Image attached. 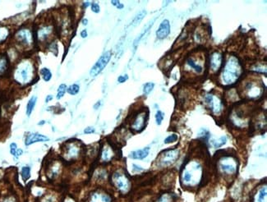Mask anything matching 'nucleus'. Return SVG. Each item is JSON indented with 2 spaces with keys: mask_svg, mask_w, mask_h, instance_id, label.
Instances as JSON below:
<instances>
[{
  "mask_svg": "<svg viewBox=\"0 0 267 202\" xmlns=\"http://www.w3.org/2000/svg\"><path fill=\"white\" fill-rule=\"evenodd\" d=\"M87 23H88V20L87 19H83V20H82V24H83V25H84V26H86V25H87Z\"/></svg>",
  "mask_w": 267,
  "mask_h": 202,
  "instance_id": "obj_45",
  "label": "nucleus"
},
{
  "mask_svg": "<svg viewBox=\"0 0 267 202\" xmlns=\"http://www.w3.org/2000/svg\"><path fill=\"white\" fill-rule=\"evenodd\" d=\"M23 153V151H22V150H21V149H17V152H16V154L15 156L16 157H19V156L21 154Z\"/></svg>",
  "mask_w": 267,
  "mask_h": 202,
  "instance_id": "obj_42",
  "label": "nucleus"
},
{
  "mask_svg": "<svg viewBox=\"0 0 267 202\" xmlns=\"http://www.w3.org/2000/svg\"><path fill=\"white\" fill-rule=\"evenodd\" d=\"M170 33V23L169 20L164 19L159 25L156 31V36L159 40H164Z\"/></svg>",
  "mask_w": 267,
  "mask_h": 202,
  "instance_id": "obj_10",
  "label": "nucleus"
},
{
  "mask_svg": "<svg viewBox=\"0 0 267 202\" xmlns=\"http://www.w3.org/2000/svg\"><path fill=\"white\" fill-rule=\"evenodd\" d=\"M3 202H16V200L13 197H7L6 199H4Z\"/></svg>",
  "mask_w": 267,
  "mask_h": 202,
  "instance_id": "obj_39",
  "label": "nucleus"
},
{
  "mask_svg": "<svg viewBox=\"0 0 267 202\" xmlns=\"http://www.w3.org/2000/svg\"><path fill=\"white\" fill-rule=\"evenodd\" d=\"M35 74L34 65L29 60H24L18 64L15 72L14 79L21 85L29 84L33 80Z\"/></svg>",
  "mask_w": 267,
  "mask_h": 202,
  "instance_id": "obj_1",
  "label": "nucleus"
},
{
  "mask_svg": "<svg viewBox=\"0 0 267 202\" xmlns=\"http://www.w3.org/2000/svg\"><path fill=\"white\" fill-rule=\"evenodd\" d=\"M64 202H74L73 200H72V199H70V198H67V199L65 200Z\"/></svg>",
  "mask_w": 267,
  "mask_h": 202,
  "instance_id": "obj_46",
  "label": "nucleus"
},
{
  "mask_svg": "<svg viewBox=\"0 0 267 202\" xmlns=\"http://www.w3.org/2000/svg\"><path fill=\"white\" fill-rule=\"evenodd\" d=\"M147 15V12L146 11H141V13H139L135 17V18L133 19V21H132V26H137L140 22H141V21L143 20V18L145 17V16Z\"/></svg>",
  "mask_w": 267,
  "mask_h": 202,
  "instance_id": "obj_22",
  "label": "nucleus"
},
{
  "mask_svg": "<svg viewBox=\"0 0 267 202\" xmlns=\"http://www.w3.org/2000/svg\"><path fill=\"white\" fill-rule=\"evenodd\" d=\"M111 59V52L107 51L105 54H103L102 56L100 57L99 60H98L94 66L92 67V68L90 70V75L92 77H95L97 75H99L100 72H102L104 68L107 66V64L109 63V62L110 61Z\"/></svg>",
  "mask_w": 267,
  "mask_h": 202,
  "instance_id": "obj_3",
  "label": "nucleus"
},
{
  "mask_svg": "<svg viewBox=\"0 0 267 202\" xmlns=\"http://www.w3.org/2000/svg\"><path fill=\"white\" fill-rule=\"evenodd\" d=\"M113 184L120 192L126 193L129 191L130 188V182L126 175L120 173L115 172L113 175Z\"/></svg>",
  "mask_w": 267,
  "mask_h": 202,
  "instance_id": "obj_4",
  "label": "nucleus"
},
{
  "mask_svg": "<svg viewBox=\"0 0 267 202\" xmlns=\"http://www.w3.org/2000/svg\"><path fill=\"white\" fill-rule=\"evenodd\" d=\"M40 74L44 82H49V81L51 80L52 73L50 72V70L46 68V67H44V68H42L40 70Z\"/></svg>",
  "mask_w": 267,
  "mask_h": 202,
  "instance_id": "obj_21",
  "label": "nucleus"
},
{
  "mask_svg": "<svg viewBox=\"0 0 267 202\" xmlns=\"http://www.w3.org/2000/svg\"><path fill=\"white\" fill-rule=\"evenodd\" d=\"M8 61L4 55H0V75L3 74L8 69Z\"/></svg>",
  "mask_w": 267,
  "mask_h": 202,
  "instance_id": "obj_18",
  "label": "nucleus"
},
{
  "mask_svg": "<svg viewBox=\"0 0 267 202\" xmlns=\"http://www.w3.org/2000/svg\"><path fill=\"white\" fill-rule=\"evenodd\" d=\"M89 4H90L89 3H84V7H85V8H86V7H88V5H89Z\"/></svg>",
  "mask_w": 267,
  "mask_h": 202,
  "instance_id": "obj_47",
  "label": "nucleus"
},
{
  "mask_svg": "<svg viewBox=\"0 0 267 202\" xmlns=\"http://www.w3.org/2000/svg\"><path fill=\"white\" fill-rule=\"evenodd\" d=\"M187 63H188V66L191 67L193 69L195 70L196 72H198V73H200V72H202V67L199 65V64L196 63L195 62L193 61V59H188Z\"/></svg>",
  "mask_w": 267,
  "mask_h": 202,
  "instance_id": "obj_23",
  "label": "nucleus"
},
{
  "mask_svg": "<svg viewBox=\"0 0 267 202\" xmlns=\"http://www.w3.org/2000/svg\"><path fill=\"white\" fill-rule=\"evenodd\" d=\"M147 119V113L145 112H141L138 113L136 117L134 119L133 123L132 124V130L136 131H141L146 126Z\"/></svg>",
  "mask_w": 267,
  "mask_h": 202,
  "instance_id": "obj_9",
  "label": "nucleus"
},
{
  "mask_svg": "<svg viewBox=\"0 0 267 202\" xmlns=\"http://www.w3.org/2000/svg\"><path fill=\"white\" fill-rule=\"evenodd\" d=\"M36 101H37V97L35 95L29 100L27 105H26V115L27 116H31V114L32 113L34 108L36 106Z\"/></svg>",
  "mask_w": 267,
  "mask_h": 202,
  "instance_id": "obj_17",
  "label": "nucleus"
},
{
  "mask_svg": "<svg viewBox=\"0 0 267 202\" xmlns=\"http://www.w3.org/2000/svg\"><path fill=\"white\" fill-rule=\"evenodd\" d=\"M222 63V56L221 54L218 52L214 53L211 55V69L213 70L214 72H216V70L219 69V67L221 66Z\"/></svg>",
  "mask_w": 267,
  "mask_h": 202,
  "instance_id": "obj_14",
  "label": "nucleus"
},
{
  "mask_svg": "<svg viewBox=\"0 0 267 202\" xmlns=\"http://www.w3.org/2000/svg\"><path fill=\"white\" fill-rule=\"evenodd\" d=\"M81 36H82V38H86L87 37V31H86V30H83L81 32Z\"/></svg>",
  "mask_w": 267,
  "mask_h": 202,
  "instance_id": "obj_41",
  "label": "nucleus"
},
{
  "mask_svg": "<svg viewBox=\"0 0 267 202\" xmlns=\"http://www.w3.org/2000/svg\"><path fill=\"white\" fill-rule=\"evenodd\" d=\"M100 101H99V102H97L95 105H94V109H98V108L100 107Z\"/></svg>",
  "mask_w": 267,
  "mask_h": 202,
  "instance_id": "obj_44",
  "label": "nucleus"
},
{
  "mask_svg": "<svg viewBox=\"0 0 267 202\" xmlns=\"http://www.w3.org/2000/svg\"><path fill=\"white\" fill-rule=\"evenodd\" d=\"M80 153H81V147L78 144L69 143L65 146L63 156L65 159L67 160H72V159H77L80 155Z\"/></svg>",
  "mask_w": 267,
  "mask_h": 202,
  "instance_id": "obj_7",
  "label": "nucleus"
},
{
  "mask_svg": "<svg viewBox=\"0 0 267 202\" xmlns=\"http://www.w3.org/2000/svg\"><path fill=\"white\" fill-rule=\"evenodd\" d=\"M44 123H45V122H44V121H42V122H40V123H39V125H42V124H44Z\"/></svg>",
  "mask_w": 267,
  "mask_h": 202,
  "instance_id": "obj_48",
  "label": "nucleus"
},
{
  "mask_svg": "<svg viewBox=\"0 0 267 202\" xmlns=\"http://www.w3.org/2000/svg\"><path fill=\"white\" fill-rule=\"evenodd\" d=\"M111 3L113 4V6H115L116 8H118V9H122V8H124V5H123V3H121L119 1H118V0H113V1H111Z\"/></svg>",
  "mask_w": 267,
  "mask_h": 202,
  "instance_id": "obj_34",
  "label": "nucleus"
},
{
  "mask_svg": "<svg viewBox=\"0 0 267 202\" xmlns=\"http://www.w3.org/2000/svg\"><path fill=\"white\" fill-rule=\"evenodd\" d=\"M266 187L261 188L256 198V202H266Z\"/></svg>",
  "mask_w": 267,
  "mask_h": 202,
  "instance_id": "obj_20",
  "label": "nucleus"
},
{
  "mask_svg": "<svg viewBox=\"0 0 267 202\" xmlns=\"http://www.w3.org/2000/svg\"><path fill=\"white\" fill-rule=\"evenodd\" d=\"M17 151V144L16 143H12L10 145V153L13 154V155H15L16 152Z\"/></svg>",
  "mask_w": 267,
  "mask_h": 202,
  "instance_id": "obj_35",
  "label": "nucleus"
},
{
  "mask_svg": "<svg viewBox=\"0 0 267 202\" xmlns=\"http://www.w3.org/2000/svg\"><path fill=\"white\" fill-rule=\"evenodd\" d=\"M128 79V75H124V76H120V77H118V82H119V83H123V82H126V81Z\"/></svg>",
  "mask_w": 267,
  "mask_h": 202,
  "instance_id": "obj_37",
  "label": "nucleus"
},
{
  "mask_svg": "<svg viewBox=\"0 0 267 202\" xmlns=\"http://www.w3.org/2000/svg\"><path fill=\"white\" fill-rule=\"evenodd\" d=\"M67 92V86L65 84H61L59 86V89H58V92H57L56 98L57 100H60L65 95V93Z\"/></svg>",
  "mask_w": 267,
  "mask_h": 202,
  "instance_id": "obj_24",
  "label": "nucleus"
},
{
  "mask_svg": "<svg viewBox=\"0 0 267 202\" xmlns=\"http://www.w3.org/2000/svg\"><path fill=\"white\" fill-rule=\"evenodd\" d=\"M53 32H54V27L52 25H49V24L43 25L37 31V39L39 41L44 42L49 40Z\"/></svg>",
  "mask_w": 267,
  "mask_h": 202,
  "instance_id": "obj_8",
  "label": "nucleus"
},
{
  "mask_svg": "<svg viewBox=\"0 0 267 202\" xmlns=\"http://www.w3.org/2000/svg\"><path fill=\"white\" fill-rule=\"evenodd\" d=\"M54 198L53 196H49L48 197H46L45 199H44V202H54Z\"/></svg>",
  "mask_w": 267,
  "mask_h": 202,
  "instance_id": "obj_40",
  "label": "nucleus"
},
{
  "mask_svg": "<svg viewBox=\"0 0 267 202\" xmlns=\"http://www.w3.org/2000/svg\"><path fill=\"white\" fill-rule=\"evenodd\" d=\"M113 157V151L109 146H105L101 153V159L104 162H108L111 160Z\"/></svg>",
  "mask_w": 267,
  "mask_h": 202,
  "instance_id": "obj_16",
  "label": "nucleus"
},
{
  "mask_svg": "<svg viewBox=\"0 0 267 202\" xmlns=\"http://www.w3.org/2000/svg\"><path fill=\"white\" fill-rule=\"evenodd\" d=\"M8 30L6 26H0V43H2L7 39L8 36Z\"/></svg>",
  "mask_w": 267,
  "mask_h": 202,
  "instance_id": "obj_27",
  "label": "nucleus"
},
{
  "mask_svg": "<svg viewBox=\"0 0 267 202\" xmlns=\"http://www.w3.org/2000/svg\"><path fill=\"white\" fill-rule=\"evenodd\" d=\"M49 140V137L46 136L41 135L40 133H31L26 138V146H30L36 142H41V141H48Z\"/></svg>",
  "mask_w": 267,
  "mask_h": 202,
  "instance_id": "obj_12",
  "label": "nucleus"
},
{
  "mask_svg": "<svg viewBox=\"0 0 267 202\" xmlns=\"http://www.w3.org/2000/svg\"><path fill=\"white\" fill-rule=\"evenodd\" d=\"M53 100V95H49L48 96L46 97V100H45V102L46 103H49V101H51V100Z\"/></svg>",
  "mask_w": 267,
  "mask_h": 202,
  "instance_id": "obj_43",
  "label": "nucleus"
},
{
  "mask_svg": "<svg viewBox=\"0 0 267 202\" xmlns=\"http://www.w3.org/2000/svg\"><path fill=\"white\" fill-rule=\"evenodd\" d=\"M192 178H193V176H192V173H191L190 172H188V171L185 172L184 176H183V179H184L185 182H191Z\"/></svg>",
  "mask_w": 267,
  "mask_h": 202,
  "instance_id": "obj_33",
  "label": "nucleus"
},
{
  "mask_svg": "<svg viewBox=\"0 0 267 202\" xmlns=\"http://www.w3.org/2000/svg\"><path fill=\"white\" fill-rule=\"evenodd\" d=\"M60 169H61V168H60V164L59 163L52 165V167L50 168V171H49V177H50V178L58 177V175L60 173Z\"/></svg>",
  "mask_w": 267,
  "mask_h": 202,
  "instance_id": "obj_19",
  "label": "nucleus"
},
{
  "mask_svg": "<svg viewBox=\"0 0 267 202\" xmlns=\"http://www.w3.org/2000/svg\"><path fill=\"white\" fill-rule=\"evenodd\" d=\"M220 170L224 173L232 174L236 172V164L234 162L230 161V159L228 157L223 158V161L221 162Z\"/></svg>",
  "mask_w": 267,
  "mask_h": 202,
  "instance_id": "obj_11",
  "label": "nucleus"
},
{
  "mask_svg": "<svg viewBox=\"0 0 267 202\" xmlns=\"http://www.w3.org/2000/svg\"><path fill=\"white\" fill-rule=\"evenodd\" d=\"M163 119H164V113H162L161 111L158 110L156 112V114H155V121H156L157 124L160 125Z\"/></svg>",
  "mask_w": 267,
  "mask_h": 202,
  "instance_id": "obj_30",
  "label": "nucleus"
},
{
  "mask_svg": "<svg viewBox=\"0 0 267 202\" xmlns=\"http://www.w3.org/2000/svg\"><path fill=\"white\" fill-rule=\"evenodd\" d=\"M90 8H91V11H92L93 13H100V6H99V4H98V3H93L92 4L90 5Z\"/></svg>",
  "mask_w": 267,
  "mask_h": 202,
  "instance_id": "obj_32",
  "label": "nucleus"
},
{
  "mask_svg": "<svg viewBox=\"0 0 267 202\" xmlns=\"http://www.w3.org/2000/svg\"><path fill=\"white\" fill-rule=\"evenodd\" d=\"M90 202H111V197L104 192H95L91 195Z\"/></svg>",
  "mask_w": 267,
  "mask_h": 202,
  "instance_id": "obj_13",
  "label": "nucleus"
},
{
  "mask_svg": "<svg viewBox=\"0 0 267 202\" xmlns=\"http://www.w3.org/2000/svg\"><path fill=\"white\" fill-rule=\"evenodd\" d=\"M150 153V148L149 147H146V148L142 149V150H138V151H132L130 154V157L132 159H143L145 158H147V155Z\"/></svg>",
  "mask_w": 267,
  "mask_h": 202,
  "instance_id": "obj_15",
  "label": "nucleus"
},
{
  "mask_svg": "<svg viewBox=\"0 0 267 202\" xmlns=\"http://www.w3.org/2000/svg\"><path fill=\"white\" fill-rule=\"evenodd\" d=\"M16 39L23 46H30L33 43V36L31 31L26 28L21 29L17 32Z\"/></svg>",
  "mask_w": 267,
  "mask_h": 202,
  "instance_id": "obj_6",
  "label": "nucleus"
},
{
  "mask_svg": "<svg viewBox=\"0 0 267 202\" xmlns=\"http://www.w3.org/2000/svg\"><path fill=\"white\" fill-rule=\"evenodd\" d=\"M177 140V136L176 134H173L171 136H169L167 138L164 140V143L169 144V143H173V142H175V141Z\"/></svg>",
  "mask_w": 267,
  "mask_h": 202,
  "instance_id": "obj_31",
  "label": "nucleus"
},
{
  "mask_svg": "<svg viewBox=\"0 0 267 202\" xmlns=\"http://www.w3.org/2000/svg\"><path fill=\"white\" fill-rule=\"evenodd\" d=\"M240 72V65L234 59L229 60L226 64L223 72V80L226 84H233L238 78Z\"/></svg>",
  "mask_w": 267,
  "mask_h": 202,
  "instance_id": "obj_2",
  "label": "nucleus"
},
{
  "mask_svg": "<svg viewBox=\"0 0 267 202\" xmlns=\"http://www.w3.org/2000/svg\"><path fill=\"white\" fill-rule=\"evenodd\" d=\"M154 84L152 83V82H148L147 84H145L143 87V91L146 95H148L149 93H151L152 91V90L154 89Z\"/></svg>",
  "mask_w": 267,
  "mask_h": 202,
  "instance_id": "obj_29",
  "label": "nucleus"
},
{
  "mask_svg": "<svg viewBox=\"0 0 267 202\" xmlns=\"http://www.w3.org/2000/svg\"><path fill=\"white\" fill-rule=\"evenodd\" d=\"M21 176H22V178H23L24 181L28 180L30 178V177H31V169L27 166L23 167L22 169H21Z\"/></svg>",
  "mask_w": 267,
  "mask_h": 202,
  "instance_id": "obj_28",
  "label": "nucleus"
},
{
  "mask_svg": "<svg viewBox=\"0 0 267 202\" xmlns=\"http://www.w3.org/2000/svg\"><path fill=\"white\" fill-rule=\"evenodd\" d=\"M159 202H172V199L168 197L167 196H163L159 198Z\"/></svg>",
  "mask_w": 267,
  "mask_h": 202,
  "instance_id": "obj_36",
  "label": "nucleus"
},
{
  "mask_svg": "<svg viewBox=\"0 0 267 202\" xmlns=\"http://www.w3.org/2000/svg\"><path fill=\"white\" fill-rule=\"evenodd\" d=\"M226 141H227L226 136H221V137H219L218 140H213L211 144L213 145V146L215 147V148H219V147H220V146H222L223 145H224V144L226 143Z\"/></svg>",
  "mask_w": 267,
  "mask_h": 202,
  "instance_id": "obj_26",
  "label": "nucleus"
},
{
  "mask_svg": "<svg viewBox=\"0 0 267 202\" xmlns=\"http://www.w3.org/2000/svg\"><path fill=\"white\" fill-rule=\"evenodd\" d=\"M80 91V86L77 84L71 85L67 88V92L71 95H77Z\"/></svg>",
  "mask_w": 267,
  "mask_h": 202,
  "instance_id": "obj_25",
  "label": "nucleus"
},
{
  "mask_svg": "<svg viewBox=\"0 0 267 202\" xmlns=\"http://www.w3.org/2000/svg\"><path fill=\"white\" fill-rule=\"evenodd\" d=\"M178 151L177 150H168L162 152L159 157V164L162 166H167L174 164L178 158Z\"/></svg>",
  "mask_w": 267,
  "mask_h": 202,
  "instance_id": "obj_5",
  "label": "nucleus"
},
{
  "mask_svg": "<svg viewBox=\"0 0 267 202\" xmlns=\"http://www.w3.org/2000/svg\"><path fill=\"white\" fill-rule=\"evenodd\" d=\"M95 132V128L92 127H88L84 130V133L85 134H91V133Z\"/></svg>",
  "mask_w": 267,
  "mask_h": 202,
  "instance_id": "obj_38",
  "label": "nucleus"
}]
</instances>
